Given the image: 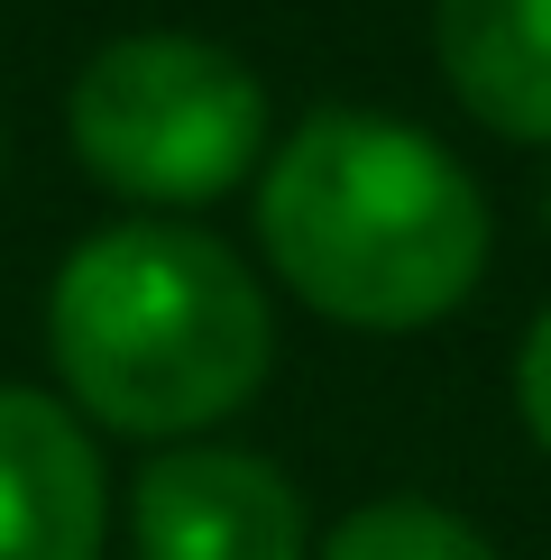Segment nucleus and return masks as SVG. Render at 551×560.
<instances>
[{
	"label": "nucleus",
	"mask_w": 551,
	"mask_h": 560,
	"mask_svg": "<svg viewBox=\"0 0 551 560\" xmlns=\"http://www.w3.org/2000/svg\"><path fill=\"white\" fill-rule=\"evenodd\" d=\"M542 212H551V184H542Z\"/></svg>",
	"instance_id": "obj_10"
},
{
	"label": "nucleus",
	"mask_w": 551,
	"mask_h": 560,
	"mask_svg": "<svg viewBox=\"0 0 551 560\" xmlns=\"http://www.w3.org/2000/svg\"><path fill=\"white\" fill-rule=\"evenodd\" d=\"M258 248L321 322L432 331L488 276V194L413 120L313 110L267 156Z\"/></svg>",
	"instance_id": "obj_1"
},
{
	"label": "nucleus",
	"mask_w": 551,
	"mask_h": 560,
	"mask_svg": "<svg viewBox=\"0 0 551 560\" xmlns=\"http://www.w3.org/2000/svg\"><path fill=\"white\" fill-rule=\"evenodd\" d=\"M515 405H524V432L551 451V303L534 313V331L515 349Z\"/></svg>",
	"instance_id": "obj_8"
},
{
	"label": "nucleus",
	"mask_w": 551,
	"mask_h": 560,
	"mask_svg": "<svg viewBox=\"0 0 551 560\" xmlns=\"http://www.w3.org/2000/svg\"><path fill=\"white\" fill-rule=\"evenodd\" d=\"M138 560H304V497L258 451H166L129 487Z\"/></svg>",
	"instance_id": "obj_4"
},
{
	"label": "nucleus",
	"mask_w": 551,
	"mask_h": 560,
	"mask_svg": "<svg viewBox=\"0 0 551 560\" xmlns=\"http://www.w3.org/2000/svg\"><path fill=\"white\" fill-rule=\"evenodd\" d=\"M313 560H496V542L478 524H459L450 505L377 497V505H359V515H340Z\"/></svg>",
	"instance_id": "obj_7"
},
{
	"label": "nucleus",
	"mask_w": 551,
	"mask_h": 560,
	"mask_svg": "<svg viewBox=\"0 0 551 560\" xmlns=\"http://www.w3.org/2000/svg\"><path fill=\"white\" fill-rule=\"evenodd\" d=\"M432 56L469 120L551 148V0H432Z\"/></svg>",
	"instance_id": "obj_6"
},
{
	"label": "nucleus",
	"mask_w": 551,
	"mask_h": 560,
	"mask_svg": "<svg viewBox=\"0 0 551 560\" xmlns=\"http://www.w3.org/2000/svg\"><path fill=\"white\" fill-rule=\"evenodd\" d=\"M110 478L56 395L0 386V560H102Z\"/></svg>",
	"instance_id": "obj_5"
},
{
	"label": "nucleus",
	"mask_w": 551,
	"mask_h": 560,
	"mask_svg": "<svg viewBox=\"0 0 551 560\" xmlns=\"http://www.w3.org/2000/svg\"><path fill=\"white\" fill-rule=\"evenodd\" d=\"M46 349L65 395L129 441L212 432L276 368L267 285L221 240L175 221L92 230L46 285Z\"/></svg>",
	"instance_id": "obj_2"
},
{
	"label": "nucleus",
	"mask_w": 551,
	"mask_h": 560,
	"mask_svg": "<svg viewBox=\"0 0 551 560\" xmlns=\"http://www.w3.org/2000/svg\"><path fill=\"white\" fill-rule=\"evenodd\" d=\"M0 166H10V138H0Z\"/></svg>",
	"instance_id": "obj_9"
},
{
	"label": "nucleus",
	"mask_w": 551,
	"mask_h": 560,
	"mask_svg": "<svg viewBox=\"0 0 551 560\" xmlns=\"http://www.w3.org/2000/svg\"><path fill=\"white\" fill-rule=\"evenodd\" d=\"M65 129H74V156L92 184L156 202V212H194V202H221L239 175H258L267 83L212 37L138 28V37H110L74 74Z\"/></svg>",
	"instance_id": "obj_3"
}]
</instances>
